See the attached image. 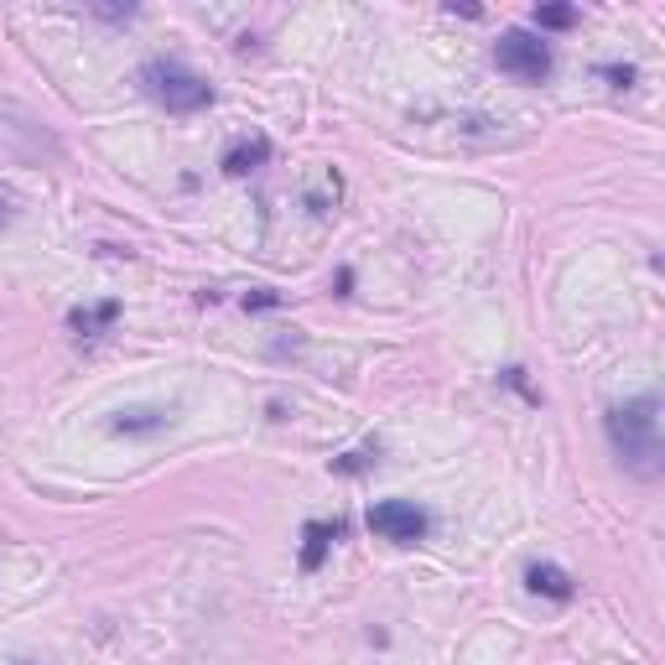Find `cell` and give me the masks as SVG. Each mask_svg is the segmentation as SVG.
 Here are the masks:
<instances>
[{"mask_svg": "<svg viewBox=\"0 0 665 665\" xmlns=\"http://www.w3.org/2000/svg\"><path fill=\"white\" fill-rule=\"evenodd\" d=\"M494 63H499V73H510L520 84H541L551 73V48L536 32H504L494 42Z\"/></svg>", "mask_w": 665, "mask_h": 665, "instance_id": "cell-3", "label": "cell"}, {"mask_svg": "<svg viewBox=\"0 0 665 665\" xmlns=\"http://www.w3.org/2000/svg\"><path fill=\"white\" fill-rule=\"evenodd\" d=\"M369 463H375V452L359 448V452H349V457H332V474H364Z\"/></svg>", "mask_w": 665, "mask_h": 665, "instance_id": "cell-11", "label": "cell"}, {"mask_svg": "<svg viewBox=\"0 0 665 665\" xmlns=\"http://www.w3.org/2000/svg\"><path fill=\"white\" fill-rule=\"evenodd\" d=\"M141 84L166 115H198V110L214 104V84H209L203 73L183 68L177 58H151V63L141 68Z\"/></svg>", "mask_w": 665, "mask_h": 665, "instance_id": "cell-2", "label": "cell"}, {"mask_svg": "<svg viewBox=\"0 0 665 665\" xmlns=\"http://www.w3.org/2000/svg\"><path fill=\"white\" fill-rule=\"evenodd\" d=\"M427 510L422 504H411V499H380L375 510H369V530L380 536V541H396V547H411V541H422L427 536Z\"/></svg>", "mask_w": 665, "mask_h": 665, "instance_id": "cell-4", "label": "cell"}, {"mask_svg": "<svg viewBox=\"0 0 665 665\" xmlns=\"http://www.w3.org/2000/svg\"><path fill=\"white\" fill-rule=\"evenodd\" d=\"M536 26L541 32H567V26H577V5H536Z\"/></svg>", "mask_w": 665, "mask_h": 665, "instance_id": "cell-10", "label": "cell"}, {"mask_svg": "<svg viewBox=\"0 0 665 665\" xmlns=\"http://www.w3.org/2000/svg\"><path fill=\"white\" fill-rule=\"evenodd\" d=\"M525 582H530V593H541V598H556V603H567L577 588H572V577L556 562H536V567L525 572Z\"/></svg>", "mask_w": 665, "mask_h": 665, "instance_id": "cell-6", "label": "cell"}, {"mask_svg": "<svg viewBox=\"0 0 665 665\" xmlns=\"http://www.w3.org/2000/svg\"><path fill=\"white\" fill-rule=\"evenodd\" d=\"M120 317V302H89V308H73L68 312V328L84 332V338H99Z\"/></svg>", "mask_w": 665, "mask_h": 665, "instance_id": "cell-7", "label": "cell"}, {"mask_svg": "<svg viewBox=\"0 0 665 665\" xmlns=\"http://www.w3.org/2000/svg\"><path fill=\"white\" fill-rule=\"evenodd\" d=\"M271 162V141H265V136H239L235 146H229V151H224V172H229V177H250V172H255V166H265Z\"/></svg>", "mask_w": 665, "mask_h": 665, "instance_id": "cell-5", "label": "cell"}, {"mask_svg": "<svg viewBox=\"0 0 665 665\" xmlns=\"http://www.w3.org/2000/svg\"><path fill=\"white\" fill-rule=\"evenodd\" d=\"M166 422L172 416H162V411H120L115 422H110V431H130L136 437V431H162Z\"/></svg>", "mask_w": 665, "mask_h": 665, "instance_id": "cell-9", "label": "cell"}, {"mask_svg": "<svg viewBox=\"0 0 665 665\" xmlns=\"http://www.w3.org/2000/svg\"><path fill=\"white\" fill-rule=\"evenodd\" d=\"M608 442L614 457L629 468L635 478H661L665 468V437H661V401L655 396H635L608 411Z\"/></svg>", "mask_w": 665, "mask_h": 665, "instance_id": "cell-1", "label": "cell"}, {"mask_svg": "<svg viewBox=\"0 0 665 665\" xmlns=\"http://www.w3.org/2000/svg\"><path fill=\"white\" fill-rule=\"evenodd\" d=\"M0 218H5V198H0Z\"/></svg>", "mask_w": 665, "mask_h": 665, "instance_id": "cell-12", "label": "cell"}, {"mask_svg": "<svg viewBox=\"0 0 665 665\" xmlns=\"http://www.w3.org/2000/svg\"><path fill=\"white\" fill-rule=\"evenodd\" d=\"M332 536H338V525H323V520H312L308 530H302V572H317L328 562Z\"/></svg>", "mask_w": 665, "mask_h": 665, "instance_id": "cell-8", "label": "cell"}]
</instances>
